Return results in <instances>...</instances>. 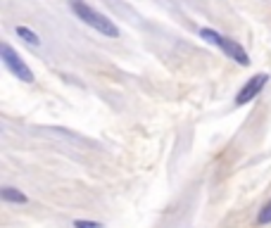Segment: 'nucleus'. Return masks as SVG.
Listing matches in <instances>:
<instances>
[{
	"label": "nucleus",
	"instance_id": "obj_5",
	"mask_svg": "<svg viewBox=\"0 0 271 228\" xmlns=\"http://www.w3.org/2000/svg\"><path fill=\"white\" fill-rule=\"evenodd\" d=\"M0 200L10 202V205H26L29 202V197L24 195L19 188H12V185H2L0 188Z\"/></svg>",
	"mask_w": 271,
	"mask_h": 228
},
{
	"label": "nucleus",
	"instance_id": "obj_2",
	"mask_svg": "<svg viewBox=\"0 0 271 228\" xmlns=\"http://www.w3.org/2000/svg\"><path fill=\"white\" fill-rule=\"evenodd\" d=\"M200 38H205L207 43H212V45H217L221 53L226 55V57H231L233 62H238V65L243 67H248L250 65V57L248 53H245V48L240 43H236L233 38H228V36H221L219 31H214V29H200Z\"/></svg>",
	"mask_w": 271,
	"mask_h": 228
},
{
	"label": "nucleus",
	"instance_id": "obj_8",
	"mask_svg": "<svg viewBox=\"0 0 271 228\" xmlns=\"http://www.w3.org/2000/svg\"><path fill=\"white\" fill-rule=\"evenodd\" d=\"M74 228H105L100 221H86V219H76Z\"/></svg>",
	"mask_w": 271,
	"mask_h": 228
},
{
	"label": "nucleus",
	"instance_id": "obj_3",
	"mask_svg": "<svg viewBox=\"0 0 271 228\" xmlns=\"http://www.w3.org/2000/svg\"><path fill=\"white\" fill-rule=\"evenodd\" d=\"M0 60H2L5 69H7L12 76H17L24 83H33V72L29 69V65L24 62L22 57L14 53V48H12L10 43H0Z\"/></svg>",
	"mask_w": 271,
	"mask_h": 228
},
{
	"label": "nucleus",
	"instance_id": "obj_1",
	"mask_svg": "<svg viewBox=\"0 0 271 228\" xmlns=\"http://www.w3.org/2000/svg\"><path fill=\"white\" fill-rule=\"evenodd\" d=\"M69 10L76 14V19H81L84 24H88L90 29H95L102 36H107V38H117L119 36L117 24L112 22V19H107L102 12L93 10L86 0H69Z\"/></svg>",
	"mask_w": 271,
	"mask_h": 228
},
{
	"label": "nucleus",
	"instance_id": "obj_4",
	"mask_svg": "<svg viewBox=\"0 0 271 228\" xmlns=\"http://www.w3.org/2000/svg\"><path fill=\"white\" fill-rule=\"evenodd\" d=\"M269 83V74H264V72H260V74L250 76L248 83L238 90V95H236V107H243V105H248L250 100H255L257 95H260L262 90H264V86Z\"/></svg>",
	"mask_w": 271,
	"mask_h": 228
},
{
	"label": "nucleus",
	"instance_id": "obj_7",
	"mask_svg": "<svg viewBox=\"0 0 271 228\" xmlns=\"http://www.w3.org/2000/svg\"><path fill=\"white\" fill-rule=\"evenodd\" d=\"M257 224H262V226H264V224H271V200H269V202H267V205H264V207L260 209V217H257Z\"/></svg>",
	"mask_w": 271,
	"mask_h": 228
},
{
	"label": "nucleus",
	"instance_id": "obj_6",
	"mask_svg": "<svg viewBox=\"0 0 271 228\" xmlns=\"http://www.w3.org/2000/svg\"><path fill=\"white\" fill-rule=\"evenodd\" d=\"M17 36L22 38L24 43L33 45V48H38V45H41V38H38V33H33L29 26H17Z\"/></svg>",
	"mask_w": 271,
	"mask_h": 228
}]
</instances>
